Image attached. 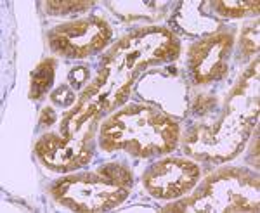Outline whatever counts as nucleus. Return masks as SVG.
Segmentation results:
<instances>
[{
  "label": "nucleus",
  "mask_w": 260,
  "mask_h": 213,
  "mask_svg": "<svg viewBox=\"0 0 260 213\" xmlns=\"http://www.w3.org/2000/svg\"><path fill=\"white\" fill-rule=\"evenodd\" d=\"M99 137L106 151L125 149L136 156H153L174 151L179 127L154 108L132 106L108 118Z\"/></svg>",
  "instance_id": "obj_1"
},
{
  "label": "nucleus",
  "mask_w": 260,
  "mask_h": 213,
  "mask_svg": "<svg viewBox=\"0 0 260 213\" xmlns=\"http://www.w3.org/2000/svg\"><path fill=\"white\" fill-rule=\"evenodd\" d=\"M257 97L250 99L243 94V87L229 99V115L213 125V128H201L187 140V151L205 160H229L240 151L251 132L257 118Z\"/></svg>",
  "instance_id": "obj_2"
},
{
  "label": "nucleus",
  "mask_w": 260,
  "mask_h": 213,
  "mask_svg": "<svg viewBox=\"0 0 260 213\" xmlns=\"http://www.w3.org/2000/svg\"><path fill=\"white\" fill-rule=\"evenodd\" d=\"M182 206V211H258V179L241 170H224L205 182L201 193Z\"/></svg>",
  "instance_id": "obj_3"
},
{
  "label": "nucleus",
  "mask_w": 260,
  "mask_h": 213,
  "mask_svg": "<svg viewBox=\"0 0 260 213\" xmlns=\"http://www.w3.org/2000/svg\"><path fill=\"white\" fill-rule=\"evenodd\" d=\"M128 187L101 168L98 173H82L59 181L52 187V194L57 203L71 210L106 211L125 201Z\"/></svg>",
  "instance_id": "obj_4"
},
{
  "label": "nucleus",
  "mask_w": 260,
  "mask_h": 213,
  "mask_svg": "<svg viewBox=\"0 0 260 213\" xmlns=\"http://www.w3.org/2000/svg\"><path fill=\"white\" fill-rule=\"evenodd\" d=\"M179 45L174 35L165 30L141 31L121 40L104 59V73L123 77L125 73H136L142 66L158 61H167L177 56Z\"/></svg>",
  "instance_id": "obj_5"
},
{
  "label": "nucleus",
  "mask_w": 260,
  "mask_h": 213,
  "mask_svg": "<svg viewBox=\"0 0 260 213\" xmlns=\"http://www.w3.org/2000/svg\"><path fill=\"white\" fill-rule=\"evenodd\" d=\"M111 39V30L104 21L87 19L61 24L50 31V47L66 57H85L101 51Z\"/></svg>",
  "instance_id": "obj_6"
},
{
  "label": "nucleus",
  "mask_w": 260,
  "mask_h": 213,
  "mask_svg": "<svg viewBox=\"0 0 260 213\" xmlns=\"http://www.w3.org/2000/svg\"><path fill=\"white\" fill-rule=\"evenodd\" d=\"M200 181L198 165L186 160H163L144 173V186L153 196L174 199L186 194Z\"/></svg>",
  "instance_id": "obj_7"
},
{
  "label": "nucleus",
  "mask_w": 260,
  "mask_h": 213,
  "mask_svg": "<svg viewBox=\"0 0 260 213\" xmlns=\"http://www.w3.org/2000/svg\"><path fill=\"white\" fill-rule=\"evenodd\" d=\"M37 153L45 165L57 172L75 170L92 158V130L73 137L47 133L37 144Z\"/></svg>",
  "instance_id": "obj_8"
},
{
  "label": "nucleus",
  "mask_w": 260,
  "mask_h": 213,
  "mask_svg": "<svg viewBox=\"0 0 260 213\" xmlns=\"http://www.w3.org/2000/svg\"><path fill=\"white\" fill-rule=\"evenodd\" d=\"M233 39L231 35H213L198 42L191 49L189 66L198 83L219 80L228 73V61Z\"/></svg>",
  "instance_id": "obj_9"
},
{
  "label": "nucleus",
  "mask_w": 260,
  "mask_h": 213,
  "mask_svg": "<svg viewBox=\"0 0 260 213\" xmlns=\"http://www.w3.org/2000/svg\"><path fill=\"white\" fill-rule=\"evenodd\" d=\"M54 82V61L42 62L39 68L35 69L31 77V97L39 99L45 94Z\"/></svg>",
  "instance_id": "obj_10"
},
{
  "label": "nucleus",
  "mask_w": 260,
  "mask_h": 213,
  "mask_svg": "<svg viewBox=\"0 0 260 213\" xmlns=\"http://www.w3.org/2000/svg\"><path fill=\"white\" fill-rule=\"evenodd\" d=\"M215 9L220 12V14L225 16H233V18H238V16H245L246 12H253L258 9L257 2H240V0H229V2H215L213 4Z\"/></svg>",
  "instance_id": "obj_11"
},
{
  "label": "nucleus",
  "mask_w": 260,
  "mask_h": 213,
  "mask_svg": "<svg viewBox=\"0 0 260 213\" xmlns=\"http://www.w3.org/2000/svg\"><path fill=\"white\" fill-rule=\"evenodd\" d=\"M241 47L245 54H253L258 51V24H251L243 31Z\"/></svg>",
  "instance_id": "obj_12"
},
{
  "label": "nucleus",
  "mask_w": 260,
  "mask_h": 213,
  "mask_svg": "<svg viewBox=\"0 0 260 213\" xmlns=\"http://www.w3.org/2000/svg\"><path fill=\"white\" fill-rule=\"evenodd\" d=\"M45 7L49 9V12L54 14H64V12H80L83 9H89L90 2H49L45 4Z\"/></svg>",
  "instance_id": "obj_13"
},
{
  "label": "nucleus",
  "mask_w": 260,
  "mask_h": 213,
  "mask_svg": "<svg viewBox=\"0 0 260 213\" xmlns=\"http://www.w3.org/2000/svg\"><path fill=\"white\" fill-rule=\"evenodd\" d=\"M64 95H73V94H71L66 87H61V89L56 90V94H52V99L56 102H61V106H68L70 101H68V99H64Z\"/></svg>",
  "instance_id": "obj_14"
},
{
  "label": "nucleus",
  "mask_w": 260,
  "mask_h": 213,
  "mask_svg": "<svg viewBox=\"0 0 260 213\" xmlns=\"http://www.w3.org/2000/svg\"><path fill=\"white\" fill-rule=\"evenodd\" d=\"M40 122L42 123H47V125H50L52 122H56V113H54L52 108H47V110L44 111V115H42Z\"/></svg>",
  "instance_id": "obj_15"
}]
</instances>
